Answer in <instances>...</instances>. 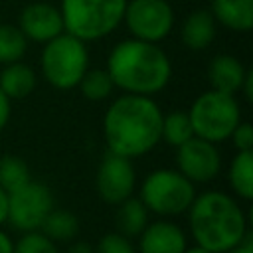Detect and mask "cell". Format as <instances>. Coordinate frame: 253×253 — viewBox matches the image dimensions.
Here are the masks:
<instances>
[{
	"label": "cell",
	"mask_w": 253,
	"mask_h": 253,
	"mask_svg": "<svg viewBox=\"0 0 253 253\" xmlns=\"http://www.w3.org/2000/svg\"><path fill=\"white\" fill-rule=\"evenodd\" d=\"M89 69L87 43L75 36L61 32L53 40L45 42L40 53L42 77L57 91L77 89L83 73Z\"/></svg>",
	"instance_id": "5b68a950"
},
{
	"label": "cell",
	"mask_w": 253,
	"mask_h": 253,
	"mask_svg": "<svg viewBox=\"0 0 253 253\" xmlns=\"http://www.w3.org/2000/svg\"><path fill=\"white\" fill-rule=\"evenodd\" d=\"M148 217H150V213L144 208V204L138 198L130 196L117 206V217H115L117 231L126 237H138L140 231L146 227Z\"/></svg>",
	"instance_id": "d6986e66"
},
{
	"label": "cell",
	"mask_w": 253,
	"mask_h": 253,
	"mask_svg": "<svg viewBox=\"0 0 253 253\" xmlns=\"http://www.w3.org/2000/svg\"><path fill=\"white\" fill-rule=\"evenodd\" d=\"M28 40L16 24L0 22V65L24 59L28 51Z\"/></svg>",
	"instance_id": "7402d4cb"
},
{
	"label": "cell",
	"mask_w": 253,
	"mask_h": 253,
	"mask_svg": "<svg viewBox=\"0 0 253 253\" xmlns=\"http://www.w3.org/2000/svg\"><path fill=\"white\" fill-rule=\"evenodd\" d=\"M67 253H95V247H93L89 241L79 239V241H71Z\"/></svg>",
	"instance_id": "4dcf8cb0"
},
{
	"label": "cell",
	"mask_w": 253,
	"mask_h": 253,
	"mask_svg": "<svg viewBox=\"0 0 253 253\" xmlns=\"http://www.w3.org/2000/svg\"><path fill=\"white\" fill-rule=\"evenodd\" d=\"M176 170L194 186L215 180L221 172V154L217 144L192 136L176 148Z\"/></svg>",
	"instance_id": "8fae6325"
},
{
	"label": "cell",
	"mask_w": 253,
	"mask_h": 253,
	"mask_svg": "<svg viewBox=\"0 0 253 253\" xmlns=\"http://www.w3.org/2000/svg\"><path fill=\"white\" fill-rule=\"evenodd\" d=\"M105 69L115 85L128 95L154 97L172 79V61L158 43L136 38L121 40L107 55Z\"/></svg>",
	"instance_id": "7a4b0ae2"
},
{
	"label": "cell",
	"mask_w": 253,
	"mask_h": 253,
	"mask_svg": "<svg viewBox=\"0 0 253 253\" xmlns=\"http://www.w3.org/2000/svg\"><path fill=\"white\" fill-rule=\"evenodd\" d=\"M18 28L26 36L28 42L34 43H45L59 36L63 30V18L59 12V6L51 2H30L22 8L18 18Z\"/></svg>",
	"instance_id": "7c38bea8"
},
{
	"label": "cell",
	"mask_w": 253,
	"mask_h": 253,
	"mask_svg": "<svg viewBox=\"0 0 253 253\" xmlns=\"http://www.w3.org/2000/svg\"><path fill=\"white\" fill-rule=\"evenodd\" d=\"M186 113L190 117L194 136L213 144L229 140L233 128L241 123V107L237 103V95L221 93L215 89L200 93Z\"/></svg>",
	"instance_id": "8992f818"
},
{
	"label": "cell",
	"mask_w": 253,
	"mask_h": 253,
	"mask_svg": "<svg viewBox=\"0 0 253 253\" xmlns=\"http://www.w3.org/2000/svg\"><path fill=\"white\" fill-rule=\"evenodd\" d=\"M136 186V170L130 158L115 152H105L95 172V190L109 206H119L132 196Z\"/></svg>",
	"instance_id": "30bf717a"
},
{
	"label": "cell",
	"mask_w": 253,
	"mask_h": 253,
	"mask_svg": "<svg viewBox=\"0 0 253 253\" xmlns=\"http://www.w3.org/2000/svg\"><path fill=\"white\" fill-rule=\"evenodd\" d=\"M126 0H61L59 12L63 30L77 40L91 43L111 36L125 16Z\"/></svg>",
	"instance_id": "277c9868"
},
{
	"label": "cell",
	"mask_w": 253,
	"mask_h": 253,
	"mask_svg": "<svg viewBox=\"0 0 253 253\" xmlns=\"http://www.w3.org/2000/svg\"><path fill=\"white\" fill-rule=\"evenodd\" d=\"M208 81L210 87L221 93L229 95H239L243 77L247 73V67L229 53H219L208 63Z\"/></svg>",
	"instance_id": "5bb4252c"
},
{
	"label": "cell",
	"mask_w": 253,
	"mask_h": 253,
	"mask_svg": "<svg viewBox=\"0 0 253 253\" xmlns=\"http://www.w3.org/2000/svg\"><path fill=\"white\" fill-rule=\"evenodd\" d=\"M196 194V186L176 168H156L144 176L138 200L148 213L172 219L188 211Z\"/></svg>",
	"instance_id": "52a82bcc"
},
{
	"label": "cell",
	"mask_w": 253,
	"mask_h": 253,
	"mask_svg": "<svg viewBox=\"0 0 253 253\" xmlns=\"http://www.w3.org/2000/svg\"><path fill=\"white\" fill-rule=\"evenodd\" d=\"M239 93L243 95L245 103H251V101H253V69H251V67H247V73H245V77H243V83H241Z\"/></svg>",
	"instance_id": "f1b7e54d"
},
{
	"label": "cell",
	"mask_w": 253,
	"mask_h": 253,
	"mask_svg": "<svg viewBox=\"0 0 253 253\" xmlns=\"http://www.w3.org/2000/svg\"><path fill=\"white\" fill-rule=\"evenodd\" d=\"M210 12L217 26L245 34L253 28V0H211Z\"/></svg>",
	"instance_id": "2e32d148"
},
{
	"label": "cell",
	"mask_w": 253,
	"mask_h": 253,
	"mask_svg": "<svg viewBox=\"0 0 253 253\" xmlns=\"http://www.w3.org/2000/svg\"><path fill=\"white\" fill-rule=\"evenodd\" d=\"M53 210V196L47 186L42 182L30 180L22 188L8 194V219L14 229L38 231L45 219V215Z\"/></svg>",
	"instance_id": "9c48e42d"
},
{
	"label": "cell",
	"mask_w": 253,
	"mask_h": 253,
	"mask_svg": "<svg viewBox=\"0 0 253 253\" xmlns=\"http://www.w3.org/2000/svg\"><path fill=\"white\" fill-rule=\"evenodd\" d=\"M162 109L152 97L123 93L103 115V138L109 152L138 158L160 142Z\"/></svg>",
	"instance_id": "6da1fadb"
},
{
	"label": "cell",
	"mask_w": 253,
	"mask_h": 253,
	"mask_svg": "<svg viewBox=\"0 0 253 253\" xmlns=\"http://www.w3.org/2000/svg\"><path fill=\"white\" fill-rule=\"evenodd\" d=\"M95 253H136V247L130 237L119 231H109L97 241Z\"/></svg>",
	"instance_id": "484cf974"
},
{
	"label": "cell",
	"mask_w": 253,
	"mask_h": 253,
	"mask_svg": "<svg viewBox=\"0 0 253 253\" xmlns=\"http://www.w3.org/2000/svg\"><path fill=\"white\" fill-rule=\"evenodd\" d=\"M194 136L190 117L186 111H170L162 113V123H160V142H166L172 148H178L186 140Z\"/></svg>",
	"instance_id": "44dd1931"
},
{
	"label": "cell",
	"mask_w": 253,
	"mask_h": 253,
	"mask_svg": "<svg viewBox=\"0 0 253 253\" xmlns=\"http://www.w3.org/2000/svg\"><path fill=\"white\" fill-rule=\"evenodd\" d=\"M186 213L194 243L211 253H223L235 247L249 233L245 210L235 196L221 190L196 194Z\"/></svg>",
	"instance_id": "3957f363"
},
{
	"label": "cell",
	"mask_w": 253,
	"mask_h": 253,
	"mask_svg": "<svg viewBox=\"0 0 253 253\" xmlns=\"http://www.w3.org/2000/svg\"><path fill=\"white\" fill-rule=\"evenodd\" d=\"M40 231L49 237L53 243H67L73 241L79 233V219L69 210H59L53 206V210L45 215Z\"/></svg>",
	"instance_id": "ffe728a7"
},
{
	"label": "cell",
	"mask_w": 253,
	"mask_h": 253,
	"mask_svg": "<svg viewBox=\"0 0 253 253\" xmlns=\"http://www.w3.org/2000/svg\"><path fill=\"white\" fill-rule=\"evenodd\" d=\"M38 85V73L32 65L24 63V59L2 65L0 71V91L10 99H26L34 93Z\"/></svg>",
	"instance_id": "e0dca14e"
},
{
	"label": "cell",
	"mask_w": 253,
	"mask_h": 253,
	"mask_svg": "<svg viewBox=\"0 0 253 253\" xmlns=\"http://www.w3.org/2000/svg\"><path fill=\"white\" fill-rule=\"evenodd\" d=\"M188 247L186 231L168 217L148 221L138 235L136 253H184Z\"/></svg>",
	"instance_id": "4fadbf2b"
},
{
	"label": "cell",
	"mask_w": 253,
	"mask_h": 253,
	"mask_svg": "<svg viewBox=\"0 0 253 253\" xmlns=\"http://www.w3.org/2000/svg\"><path fill=\"white\" fill-rule=\"evenodd\" d=\"M227 184L235 198L243 202L253 200V150L235 152L227 166Z\"/></svg>",
	"instance_id": "ac0fdd59"
},
{
	"label": "cell",
	"mask_w": 253,
	"mask_h": 253,
	"mask_svg": "<svg viewBox=\"0 0 253 253\" xmlns=\"http://www.w3.org/2000/svg\"><path fill=\"white\" fill-rule=\"evenodd\" d=\"M30 180H32L30 166H28V162L24 158H20L16 154L0 156V186L8 194L18 190V188H22Z\"/></svg>",
	"instance_id": "cb8c5ba5"
},
{
	"label": "cell",
	"mask_w": 253,
	"mask_h": 253,
	"mask_svg": "<svg viewBox=\"0 0 253 253\" xmlns=\"http://www.w3.org/2000/svg\"><path fill=\"white\" fill-rule=\"evenodd\" d=\"M223 253H253V237H251V233H247L241 243H237L235 247H231V249H227Z\"/></svg>",
	"instance_id": "f546056e"
},
{
	"label": "cell",
	"mask_w": 253,
	"mask_h": 253,
	"mask_svg": "<svg viewBox=\"0 0 253 253\" xmlns=\"http://www.w3.org/2000/svg\"><path fill=\"white\" fill-rule=\"evenodd\" d=\"M79 91L81 95L87 99V101H93V103H99V101H105L113 95L115 91V85L107 73L105 67H89L81 81H79Z\"/></svg>",
	"instance_id": "603a6c76"
},
{
	"label": "cell",
	"mask_w": 253,
	"mask_h": 253,
	"mask_svg": "<svg viewBox=\"0 0 253 253\" xmlns=\"http://www.w3.org/2000/svg\"><path fill=\"white\" fill-rule=\"evenodd\" d=\"M215 34H217V24L211 12L206 8L190 12L180 24V40L192 51H202L210 47L215 40Z\"/></svg>",
	"instance_id": "9a60e30c"
},
{
	"label": "cell",
	"mask_w": 253,
	"mask_h": 253,
	"mask_svg": "<svg viewBox=\"0 0 253 253\" xmlns=\"http://www.w3.org/2000/svg\"><path fill=\"white\" fill-rule=\"evenodd\" d=\"M184 253H211V251H208V249H204V247H200V245H190V247H186L184 249Z\"/></svg>",
	"instance_id": "836d02e7"
},
{
	"label": "cell",
	"mask_w": 253,
	"mask_h": 253,
	"mask_svg": "<svg viewBox=\"0 0 253 253\" xmlns=\"http://www.w3.org/2000/svg\"><path fill=\"white\" fill-rule=\"evenodd\" d=\"M176 14L168 0H126L123 24L130 38L160 43L174 30Z\"/></svg>",
	"instance_id": "ba28073f"
},
{
	"label": "cell",
	"mask_w": 253,
	"mask_h": 253,
	"mask_svg": "<svg viewBox=\"0 0 253 253\" xmlns=\"http://www.w3.org/2000/svg\"><path fill=\"white\" fill-rule=\"evenodd\" d=\"M0 22H2V16H0Z\"/></svg>",
	"instance_id": "e575fe53"
},
{
	"label": "cell",
	"mask_w": 253,
	"mask_h": 253,
	"mask_svg": "<svg viewBox=\"0 0 253 253\" xmlns=\"http://www.w3.org/2000/svg\"><path fill=\"white\" fill-rule=\"evenodd\" d=\"M8 219V192L0 186V227Z\"/></svg>",
	"instance_id": "1f68e13d"
},
{
	"label": "cell",
	"mask_w": 253,
	"mask_h": 253,
	"mask_svg": "<svg viewBox=\"0 0 253 253\" xmlns=\"http://www.w3.org/2000/svg\"><path fill=\"white\" fill-rule=\"evenodd\" d=\"M0 253H14V241L4 229H0Z\"/></svg>",
	"instance_id": "d6a6232c"
},
{
	"label": "cell",
	"mask_w": 253,
	"mask_h": 253,
	"mask_svg": "<svg viewBox=\"0 0 253 253\" xmlns=\"http://www.w3.org/2000/svg\"><path fill=\"white\" fill-rule=\"evenodd\" d=\"M229 140H231V144H233V148H235L237 152L253 150V126H251L249 123L241 121V123L233 128Z\"/></svg>",
	"instance_id": "4316f807"
},
{
	"label": "cell",
	"mask_w": 253,
	"mask_h": 253,
	"mask_svg": "<svg viewBox=\"0 0 253 253\" xmlns=\"http://www.w3.org/2000/svg\"><path fill=\"white\" fill-rule=\"evenodd\" d=\"M10 115H12V101L0 91V132L6 128V125L10 121Z\"/></svg>",
	"instance_id": "83f0119b"
},
{
	"label": "cell",
	"mask_w": 253,
	"mask_h": 253,
	"mask_svg": "<svg viewBox=\"0 0 253 253\" xmlns=\"http://www.w3.org/2000/svg\"><path fill=\"white\" fill-rule=\"evenodd\" d=\"M14 253H59V249L57 243H53L38 229L22 233V237L14 243Z\"/></svg>",
	"instance_id": "d4e9b609"
}]
</instances>
